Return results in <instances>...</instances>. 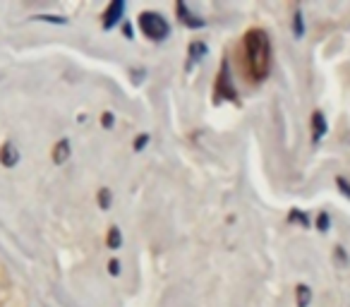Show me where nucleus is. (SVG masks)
<instances>
[{"label":"nucleus","instance_id":"nucleus-1","mask_svg":"<svg viewBox=\"0 0 350 307\" xmlns=\"http://www.w3.org/2000/svg\"><path fill=\"white\" fill-rule=\"evenodd\" d=\"M245 60H247V72L257 82L267 79L271 70V41L264 29H250L245 34Z\"/></svg>","mask_w":350,"mask_h":307},{"label":"nucleus","instance_id":"nucleus-17","mask_svg":"<svg viewBox=\"0 0 350 307\" xmlns=\"http://www.w3.org/2000/svg\"><path fill=\"white\" fill-rule=\"evenodd\" d=\"M291 221H300V224L310 226V221H307L305 216H302V214H300V211H297V209H295V211H293V214H291Z\"/></svg>","mask_w":350,"mask_h":307},{"label":"nucleus","instance_id":"nucleus-7","mask_svg":"<svg viewBox=\"0 0 350 307\" xmlns=\"http://www.w3.org/2000/svg\"><path fill=\"white\" fill-rule=\"evenodd\" d=\"M70 157V142L68 139H60L58 144L53 146V161L55 163H65Z\"/></svg>","mask_w":350,"mask_h":307},{"label":"nucleus","instance_id":"nucleus-3","mask_svg":"<svg viewBox=\"0 0 350 307\" xmlns=\"http://www.w3.org/2000/svg\"><path fill=\"white\" fill-rule=\"evenodd\" d=\"M122 10H125V3L122 0H113L111 5H108V10L103 12V29H113L120 22Z\"/></svg>","mask_w":350,"mask_h":307},{"label":"nucleus","instance_id":"nucleus-8","mask_svg":"<svg viewBox=\"0 0 350 307\" xmlns=\"http://www.w3.org/2000/svg\"><path fill=\"white\" fill-rule=\"evenodd\" d=\"M310 300H312V291H310V286H305V283H300V286L295 288V302H297V307H307V305H310Z\"/></svg>","mask_w":350,"mask_h":307},{"label":"nucleus","instance_id":"nucleus-10","mask_svg":"<svg viewBox=\"0 0 350 307\" xmlns=\"http://www.w3.org/2000/svg\"><path fill=\"white\" fill-rule=\"evenodd\" d=\"M108 248L111 250H118L120 248V243H122V235H120V228H118V226H111V228H108Z\"/></svg>","mask_w":350,"mask_h":307},{"label":"nucleus","instance_id":"nucleus-9","mask_svg":"<svg viewBox=\"0 0 350 307\" xmlns=\"http://www.w3.org/2000/svg\"><path fill=\"white\" fill-rule=\"evenodd\" d=\"M178 12L183 15V22H185L187 27H197V29H200V27H204V22H202L200 17H195V15H190V12H187L185 3H178Z\"/></svg>","mask_w":350,"mask_h":307},{"label":"nucleus","instance_id":"nucleus-12","mask_svg":"<svg viewBox=\"0 0 350 307\" xmlns=\"http://www.w3.org/2000/svg\"><path fill=\"white\" fill-rule=\"evenodd\" d=\"M98 202H101V209H108V206H111V190L98 192Z\"/></svg>","mask_w":350,"mask_h":307},{"label":"nucleus","instance_id":"nucleus-19","mask_svg":"<svg viewBox=\"0 0 350 307\" xmlns=\"http://www.w3.org/2000/svg\"><path fill=\"white\" fill-rule=\"evenodd\" d=\"M146 139H149V137H146V135H142V137H139V139H137V142H135V149H137V151H139V149H144Z\"/></svg>","mask_w":350,"mask_h":307},{"label":"nucleus","instance_id":"nucleus-14","mask_svg":"<svg viewBox=\"0 0 350 307\" xmlns=\"http://www.w3.org/2000/svg\"><path fill=\"white\" fill-rule=\"evenodd\" d=\"M302 31H305V27H302V12L295 10V36H302Z\"/></svg>","mask_w":350,"mask_h":307},{"label":"nucleus","instance_id":"nucleus-15","mask_svg":"<svg viewBox=\"0 0 350 307\" xmlns=\"http://www.w3.org/2000/svg\"><path fill=\"white\" fill-rule=\"evenodd\" d=\"M36 20H44V22H53V25H65V17H51V15H41V17H36Z\"/></svg>","mask_w":350,"mask_h":307},{"label":"nucleus","instance_id":"nucleus-11","mask_svg":"<svg viewBox=\"0 0 350 307\" xmlns=\"http://www.w3.org/2000/svg\"><path fill=\"white\" fill-rule=\"evenodd\" d=\"M206 53V46L202 44V41H195V44H190V60L192 63H197V60H202V55Z\"/></svg>","mask_w":350,"mask_h":307},{"label":"nucleus","instance_id":"nucleus-18","mask_svg":"<svg viewBox=\"0 0 350 307\" xmlns=\"http://www.w3.org/2000/svg\"><path fill=\"white\" fill-rule=\"evenodd\" d=\"M108 271H111V273H113V276H118V273H120V264H118V262H116V259H113V262H111V264H108Z\"/></svg>","mask_w":350,"mask_h":307},{"label":"nucleus","instance_id":"nucleus-2","mask_svg":"<svg viewBox=\"0 0 350 307\" xmlns=\"http://www.w3.org/2000/svg\"><path fill=\"white\" fill-rule=\"evenodd\" d=\"M137 25H139L142 34L151 41H163L165 36L170 34L168 22H165L163 15H159V12H142L139 20H137Z\"/></svg>","mask_w":350,"mask_h":307},{"label":"nucleus","instance_id":"nucleus-16","mask_svg":"<svg viewBox=\"0 0 350 307\" xmlns=\"http://www.w3.org/2000/svg\"><path fill=\"white\" fill-rule=\"evenodd\" d=\"M336 183H338V187L343 190V195H345V197H350V183H345V178H338Z\"/></svg>","mask_w":350,"mask_h":307},{"label":"nucleus","instance_id":"nucleus-13","mask_svg":"<svg viewBox=\"0 0 350 307\" xmlns=\"http://www.w3.org/2000/svg\"><path fill=\"white\" fill-rule=\"evenodd\" d=\"M329 224H331V221H329V216H326L324 211H321V214H319V219H317V228H319L321 233H324V230L329 228Z\"/></svg>","mask_w":350,"mask_h":307},{"label":"nucleus","instance_id":"nucleus-5","mask_svg":"<svg viewBox=\"0 0 350 307\" xmlns=\"http://www.w3.org/2000/svg\"><path fill=\"white\" fill-rule=\"evenodd\" d=\"M216 92H219L221 96H226V98H235V89L228 87V65H226V63H224V68H221L219 82H216Z\"/></svg>","mask_w":350,"mask_h":307},{"label":"nucleus","instance_id":"nucleus-4","mask_svg":"<svg viewBox=\"0 0 350 307\" xmlns=\"http://www.w3.org/2000/svg\"><path fill=\"white\" fill-rule=\"evenodd\" d=\"M17 161H20V151H17V146L12 144V142L3 144V149H0V163L12 168V166H17Z\"/></svg>","mask_w":350,"mask_h":307},{"label":"nucleus","instance_id":"nucleus-20","mask_svg":"<svg viewBox=\"0 0 350 307\" xmlns=\"http://www.w3.org/2000/svg\"><path fill=\"white\" fill-rule=\"evenodd\" d=\"M103 125L106 127L113 125V113H103Z\"/></svg>","mask_w":350,"mask_h":307},{"label":"nucleus","instance_id":"nucleus-6","mask_svg":"<svg viewBox=\"0 0 350 307\" xmlns=\"http://www.w3.org/2000/svg\"><path fill=\"white\" fill-rule=\"evenodd\" d=\"M324 135H326V120H324V113H321V111H314V113H312V139L319 142Z\"/></svg>","mask_w":350,"mask_h":307}]
</instances>
